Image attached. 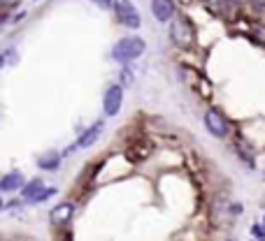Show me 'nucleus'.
I'll return each instance as SVG.
<instances>
[{"label": "nucleus", "instance_id": "f257e3e1", "mask_svg": "<svg viewBox=\"0 0 265 241\" xmlns=\"http://www.w3.org/2000/svg\"><path fill=\"white\" fill-rule=\"evenodd\" d=\"M147 49V44H144L142 37H123L114 44V49H112V58L116 63H130V60L140 58Z\"/></svg>", "mask_w": 265, "mask_h": 241}, {"label": "nucleus", "instance_id": "f03ea898", "mask_svg": "<svg viewBox=\"0 0 265 241\" xmlns=\"http://www.w3.org/2000/svg\"><path fill=\"white\" fill-rule=\"evenodd\" d=\"M170 39L177 44V47H182V49H188L195 39V33H193V26L188 23V19L184 17H177L170 26Z\"/></svg>", "mask_w": 265, "mask_h": 241}, {"label": "nucleus", "instance_id": "7ed1b4c3", "mask_svg": "<svg viewBox=\"0 0 265 241\" xmlns=\"http://www.w3.org/2000/svg\"><path fill=\"white\" fill-rule=\"evenodd\" d=\"M112 10H114L116 19L123 23V26L128 28H140V14L138 10H135V5H132L130 0H114V5H112Z\"/></svg>", "mask_w": 265, "mask_h": 241}, {"label": "nucleus", "instance_id": "20e7f679", "mask_svg": "<svg viewBox=\"0 0 265 241\" xmlns=\"http://www.w3.org/2000/svg\"><path fill=\"white\" fill-rule=\"evenodd\" d=\"M205 128L210 130V135H214V137H226L228 135V118L223 114H221L219 109H207L205 111Z\"/></svg>", "mask_w": 265, "mask_h": 241}, {"label": "nucleus", "instance_id": "39448f33", "mask_svg": "<svg viewBox=\"0 0 265 241\" xmlns=\"http://www.w3.org/2000/svg\"><path fill=\"white\" fill-rule=\"evenodd\" d=\"M123 104V88L119 86V84H114V86H110L105 91V98H103V111H105L107 116H116L119 114V109H121Z\"/></svg>", "mask_w": 265, "mask_h": 241}, {"label": "nucleus", "instance_id": "423d86ee", "mask_svg": "<svg viewBox=\"0 0 265 241\" xmlns=\"http://www.w3.org/2000/svg\"><path fill=\"white\" fill-rule=\"evenodd\" d=\"M72 216H75V204L72 202H61L58 207H54L49 211V220H51V225H56V227L68 225L72 220Z\"/></svg>", "mask_w": 265, "mask_h": 241}, {"label": "nucleus", "instance_id": "0eeeda50", "mask_svg": "<svg viewBox=\"0 0 265 241\" xmlns=\"http://www.w3.org/2000/svg\"><path fill=\"white\" fill-rule=\"evenodd\" d=\"M100 132H103V120H98V123H93L88 130H84L82 135H79L77 144H75V146H70L68 151H75V148H91L95 142H98Z\"/></svg>", "mask_w": 265, "mask_h": 241}, {"label": "nucleus", "instance_id": "6e6552de", "mask_svg": "<svg viewBox=\"0 0 265 241\" xmlns=\"http://www.w3.org/2000/svg\"><path fill=\"white\" fill-rule=\"evenodd\" d=\"M151 12L160 23H165L175 17V3L172 0H151Z\"/></svg>", "mask_w": 265, "mask_h": 241}, {"label": "nucleus", "instance_id": "1a4fd4ad", "mask_svg": "<svg viewBox=\"0 0 265 241\" xmlns=\"http://www.w3.org/2000/svg\"><path fill=\"white\" fill-rule=\"evenodd\" d=\"M23 186H26V183H23V174H21V172H10V174H5L3 179H0V190H5V192L21 190Z\"/></svg>", "mask_w": 265, "mask_h": 241}, {"label": "nucleus", "instance_id": "9d476101", "mask_svg": "<svg viewBox=\"0 0 265 241\" xmlns=\"http://www.w3.org/2000/svg\"><path fill=\"white\" fill-rule=\"evenodd\" d=\"M21 195L26 199H30V202H42V195H44V186L40 179H33L28 181L26 186L21 188Z\"/></svg>", "mask_w": 265, "mask_h": 241}, {"label": "nucleus", "instance_id": "9b49d317", "mask_svg": "<svg viewBox=\"0 0 265 241\" xmlns=\"http://www.w3.org/2000/svg\"><path fill=\"white\" fill-rule=\"evenodd\" d=\"M38 165L40 170H47V172H54L58 165H61V155L54 153V151H49V153H44L38 158Z\"/></svg>", "mask_w": 265, "mask_h": 241}, {"label": "nucleus", "instance_id": "f8f14e48", "mask_svg": "<svg viewBox=\"0 0 265 241\" xmlns=\"http://www.w3.org/2000/svg\"><path fill=\"white\" fill-rule=\"evenodd\" d=\"M219 10H221V17L230 19V21H233V19L238 17V12H240V3H238V0H221Z\"/></svg>", "mask_w": 265, "mask_h": 241}, {"label": "nucleus", "instance_id": "ddd939ff", "mask_svg": "<svg viewBox=\"0 0 265 241\" xmlns=\"http://www.w3.org/2000/svg\"><path fill=\"white\" fill-rule=\"evenodd\" d=\"M249 35H251V39H256L258 44H265V26L263 23H254L251 30H249Z\"/></svg>", "mask_w": 265, "mask_h": 241}, {"label": "nucleus", "instance_id": "4468645a", "mask_svg": "<svg viewBox=\"0 0 265 241\" xmlns=\"http://www.w3.org/2000/svg\"><path fill=\"white\" fill-rule=\"evenodd\" d=\"M130 84H132V72L128 70V67H123V70H121V88L130 86Z\"/></svg>", "mask_w": 265, "mask_h": 241}, {"label": "nucleus", "instance_id": "2eb2a0df", "mask_svg": "<svg viewBox=\"0 0 265 241\" xmlns=\"http://www.w3.org/2000/svg\"><path fill=\"white\" fill-rule=\"evenodd\" d=\"M251 234L258 236V239H263V236H265V225L263 223H256L254 227H251Z\"/></svg>", "mask_w": 265, "mask_h": 241}, {"label": "nucleus", "instance_id": "dca6fc26", "mask_svg": "<svg viewBox=\"0 0 265 241\" xmlns=\"http://www.w3.org/2000/svg\"><path fill=\"white\" fill-rule=\"evenodd\" d=\"M91 3H95L100 10H112V5H114V0H91Z\"/></svg>", "mask_w": 265, "mask_h": 241}, {"label": "nucleus", "instance_id": "f3484780", "mask_svg": "<svg viewBox=\"0 0 265 241\" xmlns=\"http://www.w3.org/2000/svg\"><path fill=\"white\" fill-rule=\"evenodd\" d=\"M17 3H19V0H0V5H3V7H14Z\"/></svg>", "mask_w": 265, "mask_h": 241}, {"label": "nucleus", "instance_id": "a211bd4d", "mask_svg": "<svg viewBox=\"0 0 265 241\" xmlns=\"http://www.w3.org/2000/svg\"><path fill=\"white\" fill-rule=\"evenodd\" d=\"M3 65H5V56H0V70H3Z\"/></svg>", "mask_w": 265, "mask_h": 241}, {"label": "nucleus", "instance_id": "6ab92c4d", "mask_svg": "<svg viewBox=\"0 0 265 241\" xmlns=\"http://www.w3.org/2000/svg\"><path fill=\"white\" fill-rule=\"evenodd\" d=\"M3 207H5V204H3V199H0V211H3Z\"/></svg>", "mask_w": 265, "mask_h": 241}, {"label": "nucleus", "instance_id": "aec40b11", "mask_svg": "<svg viewBox=\"0 0 265 241\" xmlns=\"http://www.w3.org/2000/svg\"><path fill=\"white\" fill-rule=\"evenodd\" d=\"M263 225H265V218H263Z\"/></svg>", "mask_w": 265, "mask_h": 241}]
</instances>
